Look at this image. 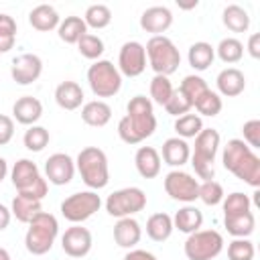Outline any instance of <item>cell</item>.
<instances>
[{
  "mask_svg": "<svg viewBox=\"0 0 260 260\" xmlns=\"http://www.w3.org/2000/svg\"><path fill=\"white\" fill-rule=\"evenodd\" d=\"M223 197H225V193H223V187H221V183H217V181H203V183H199V197L197 199H201L205 205H219L221 201H223Z\"/></svg>",
  "mask_w": 260,
  "mask_h": 260,
  "instance_id": "7bdbcfd3",
  "label": "cell"
},
{
  "mask_svg": "<svg viewBox=\"0 0 260 260\" xmlns=\"http://www.w3.org/2000/svg\"><path fill=\"white\" fill-rule=\"evenodd\" d=\"M160 154H162V160L169 167H183L185 162H189L191 146L187 144V140H183L179 136H173V138H167L162 142Z\"/></svg>",
  "mask_w": 260,
  "mask_h": 260,
  "instance_id": "603a6c76",
  "label": "cell"
},
{
  "mask_svg": "<svg viewBox=\"0 0 260 260\" xmlns=\"http://www.w3.org/2000/svg\"><path fill=\"white\" fill-rule=\"evenodd\" d=\"M85 32H87V26H85V22H83L81 16H65V18L59 22V26H57L59 39H61L63 43H67V45H77L79 39H81Z\"/></svg>",
  "mask_w": 260,
  "mask_h": 260,
  "instance_id": "4dcf8cb0",
  "label": "cell"
},
{
  "mask_svg": "<svg viewBox=\"0 0 260 260\" xmlns=\"http://www.w3.org/2000/svg\"><path fill=\"white\" fill-rule=\"evenodd\" d=\"M39 179H41V171H39L37 162H32L30 158H18L12 167V171H10V181L16 189V193L26 191Z\"/></svg>",
  "mask_w": 260,
  "mask_h": 260,
  "instance_id": "e0dca14e",
  "label": "cell"
},
{
  "mask_svg": "<svg viewBox=\"0 0 260 260\" xmlns=\"http://www.w3.org/2000/svg\"><path fill=\"white\" fill-rule=\"evenodd\" d=\"M215 55H217L223 63L234 65V63H238V61L244 57V45H242V41L236 39V37H225V39H221L219 45L215 47Z\"/></svg>",
  "mask_w": 260,
  "mask_h": 260,
  "instance_id": "d6a6232c",
  "label": "cell"
},
{
  "mask_svg": "<svg viewBox=\"0 0 260 260\" xmlns=\"http://www.w3.org/2000/svg\"><path fill=\"white\" fill-rule=\"evenodd\" d=\"M57 236H59L57 217L53 213L41 211L28 221V230L24 234V248L32 256H43L53 248Z\"/></svg>",
  "mask_w": 260,
  "mask_h": 260,
  "instance_id": "277c9868",
  "label": "cell"
},
{
  "mask_svg": "<svg viewBox=\"0 0 260 260\" xmlns=\"http://www.w3.org/2000/svg\"><path fill=\"white\" fill-rule=\"evenodd\" d=\"M146 207V193L140 187H124L108 195L106 211L112 217H132Z\"/></svg>",
  "mask_w": 260,
  "mask_h": 260,
  "instance_id": "30bf717a",
  "label": "cell"
},
{
  "mask_svg": "<svg viewBox=\"0 0 260 260\" xmlns=\"http://www.w3.org/2000/svg\"><path fill=\"white\" fill-rule=\"evenodd\" d=\"M142 238V228L134 217H120L114 225V242L120 248L132 250Z\"/></svg>",
  "mask_w": 260,
  "mask_h": 260,
  "instance_id": "ffe728a7",
  "label": "cell"
},
{
  "mask_svg": "<svg viewBox=\"0 0 260 260\" xmlns=\"http://www.w3.org/2000/svg\"><path fill=\"white\" fill-rule=\"evenodd\" d=\"M173 24V12L167 6H150L140 14V28L152 32V37L162 35Z\"/></svg>",
  "mask_w": 260,
  "mask_h": 260,
  "instance_id": "2e32d148",
  "label": "cell"
},
{
  "mask_svg": "<svg viewBox=\"0 0 260 260\" xmlns=\"http://www.w3.org/2000/svg\"><path fill=\"white\" fill-rule=\"evenodd\" d=\"M14 136V120L6 114H0V146H6Z\"/></svg>",
  "mask_w": 260,
  "mask_h": 260,
  "instance_id": "7dc6e473",
  "label": "cell"
},
{
  "mask_svg": "<svg viewBox=\"0 0 260 260\" xmlns=\"http://www.w3.org/2000/svg\"><path fill=\"white\" fill-rule=\"evenodd\" d=\"M118 71L126 77H138L146 69V51L138 41H126L118 53Z\"/></svg>",
  "mask_w": 260,
  "mask_h": 260,
  "instance_id": "7c38bea8",
  "label": "cell"
},
{
  "mask_svg": "<svg viewBox=\"0 0 260 260\" xmlns=\"http://www.w3.org/2000/svg\"><path fill=\"white\" fill-rule=\"evenodd\" d=\"M201 116H207V118H213V116H217L219 112H221V108H223V102H221V95L217 93V91H211V89H207L197 102H195V106H193Z\"/></svg>",
  "mask_w": 260,
  "mask_h": 260,
  "instance_id": "ab89813d",
  "label": "cell"
},
{
  "mask_svg": "<svg viewBox=\"0 0 260 260\" xmlns=\"http://www.w3.org/2000/svg\"><path fill=\"white\" fill-rule=\"evenodd\" d=\"M173 91H175V87H173V83H171L169 77H165V75H154V77L150 79V98H152L154 104H158V106L165 108V104L169 102V98H171Z\"/></svg>",
  "mask_w": 260,
  "mask_h": 260,
  "instance_id": "60d3db41",
  "label": "cell"
},
{
  "mask_svg": "<svg viewBox=\"0 0 260 260\" xmlns=\"http://www.w3.org/2000/svg\"><path fill=\"white\" fill-rule=\"evenodd\" d=\"M59 22H61V16H59V12L51 4H39V6H35L28 12V24L35 30L49 32V30L57 28Z\"/></svg>",
  "mask_w": 260,
  "mask_h": 260,
  "instance_id": "cb8c5ba5",
  "label": "cell"
},
{
  "mask_svg": "<svg viewBox=\"0 0 260 260\" xmlns=\"http://www.w3.org/2000/svg\"><path fill=\"white\" fill-rule=\"evenodd\" d=\"M162 185H165V191L171 199L181 201L185 205L197 201V197H199V181L185 171L175 169V171L167 173Z\"/></svg>",
  "mask_w": 260,
  "mask_h": 260,
  "instance_id": "8fae6325",
  "label": "cell"
},
{
  "mask_svg": "<svg viewBox=\"0 0 260 260\" xmlns=\"http://www.w3.org/2000/svg\"><path fill=\"white\" fill-rule=\"evenodd\" d=\"M246 49H248V53H250L252 59H258V57H260V35H258V32H252V35L248 37Z\"/></svg>",
  "mask_w": 260,
  "mask_h": 260,
  "instance_id": "681fc988",
  "label": "cell"
},
{
  "mask_svg": "<svg viewBox=\"0 0 260 260\" xmlns=\"http://www.w3.org/2000/svg\"><path fill=\"white\" fill-rule=\"evenodd\" d=\"M49 140H51V134H49V130L45 128V126H28V130L24 132V136H22V142H24V146H26V150H30V152H41V150H45V146L49 144Z\"/></svg>",
  "mask_w": 260,
  "mask_h": 260,
  "instance_id": "8d00e7d4",
  "label": "cell"
},
{
  "mask_svg": "<svg viewBox=\"0 0 260 260\" xmlns=\"http://www.w3.org/2000/svg\"><path fill=\"white\" fill-rule=\"evenodd\" d=\"M124 260H158V258H156L152 252H148V250L132 248V250H128V252H126Z\"/></svg>",
  "mask_w": 260,
  "mask_h": 260,
  "instance_id": "c3c4849f",
  "label": "cell"
},
{
  "mask_svg": "<svg viewBox=\"0 0 260 260\" xmlns=\"http://www.w3.org/2000/svg\"><path fill=\"white\" fill-rule=\"evenodd\" d=\"M156 130L152 102L146 95H134L126 106V116L118 122V136L126 144H140Z\"/></svg>",
  "mask_w": 260,
  "mask_h": 260,
  "instance_id": "6da1fadb",
  "label": "cell"
},
{
  "mask_svg": "<svg viewBox=\"0 0 260 260\" xmlns=\"http://www.w3.org/2000/svg\"><path fill=\"white\" fill-rule=\"evenodd\" d=\"M75 175V160L65 152H55L45 160V177L51 185L63 187L73 181Z\"/></svg>",
  "mask_w": 260,
  "mask_h": 260,
  "instance_id": "9a60e30c",
  "label": "cell"
},
{
  "mask_svg": "<svg viewBox=\"0 0 260 260\" xmlns=\"http://www.w3.org/2000/svg\"><path fill=\"white\" fill-rule=\"evenodd\" d=\"M160 154L154 146H140L134 154V167L142 179H154L160 173Z\"/></svg>",
  "mask_w": 260,
  "mask_h": 260,
  "instance_id": "44dd1931",
  "label": "cell"
},
{
  "mask_svg": "<svg viewBox=\"0 0 260 260\" xmlns=\"http://www.w3.org/2000/svg\"><path fill=\"white\" fill-rule=\"evenodd\" d=\"M219 142L221 136L215 128H203L197 136H195V146L191 152V165L195 169V175L203 181H211L215 177V154L219 150Z\"/></svg>",
  "mask_w": 260,
  "mask_h": 260,
  "instance_id": "5b68a950",
  "label": "cell"
},
{
  "mask_svg": "<svg viewBox=\"0 0 260 260\" xmlns=\"http://www.w3.org/2000/svg\"><path fill=\"white\" fill-rule=\"evenodd\" d=\"M55 102L61 110H77L83 104V89L77 81H61L55 87Z\"/></svg>",
  "mask_w": 260,
  "mask_h": 260,
  "instance_id": "7402d4cb",
  "label": "cell"
},
{
  "mask_svg": "<svg viewBox=\"0 0 260 260\" xmlns=\"http://www.w3.org/2000/svg\"><path fill=\"white\" fill-rule=\"evenodd\" d=\"M187 260H213L223 250V236L217 230H197L185 240Z\"/></svg>",
  "mask_w": 260,
  "mask_h": 260,
  "instance_id": "ba28073f",
  "label": "cell"
},
{
  "mask_svg": "<svg viewBox=\"0 0 260 260\" xmlns=\"http://www.w3.org/2000/svg\"><path fill=\"white\" fill-rule=\"evenodd\" d=\"M179 89H181L183 95L191 102V106H195V102L209 89V85H207V81H205L201 75H187V77H183Z\"/></svg>",
  "mask_w": 260,
  "mask_h": 260,
  "instance_id": "74e56055",
  "label": "cell"
},
{
  "mask_svg": "<svg viewBox=\"0 0 260 260\" xmlns=\"http://www.w3.org/2000/svg\"><path fill=\"white\" fill-rule=\"evenodd\" d=\"M43 73V59L35 53H22L16 59H12L10 75L18 85H30L35 83Z\"/></svg>",
  "mask_w": 260,
  "mask_h": 260,
  "instance_id": "5bb4252c",
  "label": "cell"
},
{
  "mask_svg": "<svg viewBox=\"0 0 260 260\" xmlns=\"http://www.w3.org/2000/svg\"><path fill=\"white\" fill-rule=\"evenodd\" d=\"M6 175H8V162L0 156V183L6 179Z\"/></svg>",
  "mask_w": 260,
  "mask_h": 260,
  "instance_id": "816d5d0a",
  "label": "cell"
},
{
  "mask_svg": "<svg viewBox=\"0 0 260 260\" xmlns=\"http://www.w3.org/2000/svg\"><path fill=\"white\" fill-rule=\"evenodd\" d=\"M221 22L232 32H246L250 28V14L240 4H228L221 12Z\"/></svg>",
  "mask_w": 260,
  "mask_h": 260,
  "instance_id": "f1b7e54d",
  "label": "cell"
},
{
  "mask_svg": "<svg viewBox=\"0 0 260 260\" xmlns=\"http://www.w3.org/2000/svg\"><path fill=\"white\" fill-rule=\"evenodd\" d=\"M221 207H223V215H234V213L250 211L252 201H250V197H248L246 193H242V191H234V193H230V195L223 197Z\"/></svg>",
  "mask_w": 260,
  "mask_h": 260,
  "instance_id": "b9f144b4",
  "label": "cell"
},
{
  "mask_svg": "<svg viewBox=\"0 0 260 260\" xmlns=\"http://www.w3.org/2000/svg\"><path fill=\"white\" fill-rule=\"evenodd\" d=\"M221 162L225 171H230L234 177H238L246 185L254 189L260 187V158L242 138L228 140L221 152Z\"/></svg>",
  "mask_w": 260,
  "mask_h": 260,
  "instance_id": "7a4b0ae2",
  "label": "cell"
},
{
  "mask_svg": "<svg viewBox=\"0 0 260 260\" xmlns=\"http://www.w3.org/2000/svg\"><path fill=\"white\" fill-rule=\"evenodd\" d=\"M215 59V47H211L205 41H197L189 47L187 53V61L195 71H205Z\"/></svg>",
  "mask_w": 260,
  "mask_h": 260,
  "instance_id": "f546056e",
  "label": "cell"
},
{
  "mask_svg": "<svg viewBox=\"0 0 260 260\" xmlns=\"http://www.w3.org/2000/svg\"><path fill=\"white\" fill-rule=\"evenodd\" d=\"M12 116L18 124H24V126H35L41 116H43V104L39 98H32V95H22L14 102L12 106Z\"/></svg>",
  "mask_w": 260,
  "mask_h": 260,
  "instance_id": "d6986e66",
  "label": "cell"
},
{
  "mask_svg": "<svg viewBox=\"0 0 260 260\" xmlns=\"http://www.w3.org/2000/svg\"><path fill=\"white\" fill-rule=\"evenodd\" d=\"M215 85H217V93L223 98H236L246 89V77L240 69L236 67H225L217 73L215 77Z\"/></svg>",
  "mask_w": 260,
  "mask_h": 260,
  "instance_id": "ac0fdd59",
  "label": "cell"
},
{
  "mask_svg": "<svg viewBox=\"0 0 260 260\" xmlns=\"http://www.w3.org/2000/svg\"><path fill=\"white\" fill-rule=\"evenodd\" d=\"M175 132L179 138L187 140V138H195L205 126H203V120L199 114H185V116H179L175 120Z\"/></svg>",
  "mask_w": 260,
  "mask_h": 260,
  "instance_id": "e575fe53",
  "label": "cell"
},
{
  "mask_svg": "<svg viewBox=\"0 0 260 260\" xmlns=\"http://www.w3.org/2000/svg\"><path fill=\"white\" fill-rule=\"evenodd\" d=\"M81 18H83L87 28L102 30L112 22V10L106 4H91V6H87V10H85V14Z\"/></svg>",
  "mask_w": 260,
  "mask_h": 260,
  "instance_id": "836d02e7",
  "label": "cell"
},
{
  "mask_svg": "<svg viewBox=\"0 0 260 260\" xmlns=\"http://www.w3.org/2000/svg\"><path fill=\"white\" fill-rule=\"evenodd\" d=\"M75 171L81 175V181L91 189H104L110 183V169H108V156L98 146H85L79 150L75 158Z\"/></svg>",
  "mask_w": 260,
  "mask_h": 260,
  "instance_id": "3957f363",
  "label": "cell"
},
{
  "mask_svg": "<svg viewBox=\"0 0 260 260\" xmlns=\"http://www.w3.org/2000/svg\"><path fill=\"white\" fill-rule=\"evenodd\" d=\"M173 217L165 211H158V213H152L148 219H146V236L152 240V242H165L171 238L173 234Z\"/></svg>",
  "mask_w": 260,
  "mask_h": 260,
  "instance_id": "83f0119b",
  "label": "cell"
},
{
  "mask_svg": "<svg viewBox=\"0 0 260 260\" xmlns=\"http://www.w3.org/2000/svg\"><path fill=\"white\" fill-rule=\"evenodd\" d=\"M242 134H244V142L254 150L260 148V120H248L242 126Z\"/></svg>",
  "mask_w": 260,
  "mask_h": 260,
  "instance_id": "bcb514c9",
  "label": "cell"
},
{
  "mask_svg": "<svg viewBox=\"0 0 260 260\" xmlns=\"http://www.w3.org/2000/svg\"><path fill=\"white\" fill-rule=\"evenodd\" d=\"M191 102L183 95V91L181 89H175L173 93H171V98H169V102L165 104V110H167V114H171V116H185V114H189L191 112Z\"/></svg>",
  "mask_w": 260,
  "mask_h": 260,
  "instance_id": "f6af8a7d",
  "label": "cell"
},
{
  "mask_svg": "<svg viewBox=\"0 0 260 260\" xmlns=\"http://www.w3.org/2000/svg\"><path fill=\"white\" fill-rule=\"evenodd\" d=\"M254 244L248 238H234L228 244V260H254Z\"/></svg>",
  "mask_w": 260,
  "mask_h": 260,
  "instance_id": "ee69618b",
  "label": "cell"
},
{
  "mask_svg": "<svg viewBox=\"0 0 260 260\" xmlns=\"http://www.w3.org/2000/svg\"><path fill=\"white\" fill-rule=\"evenodd\" d=\"M16 20L6 14V12H0V55L2 53H8L14 43H16Z\"/></svg>",
  "mask_w": 260,
  "mask_h": 260,
  "instance_id": "f35d334b",
  "label": "cell"
},
{
  "mask_svg": "<svg viewBox=\"0 0 260 260\" xmlns=\"http://www.w3.org/2000/svg\"><path fill=\"white\" fill-rule=\"evenodd\" d=\"M201 225H203V213H201V209H197L191 203L183 205L173 215V228L183 232V234H187V236L197 232V230H201Z\"/></svg>",
  "mask_w": 260,
  "mask_h": 260,
  "instance_id": "484cf974",
  "label": "cell"
},
{
  "mask_svg": "<svg viewBox=\"0 0 260 260\" xmlns=\"http://www.w3.org/2000/svg\"><path fill=\"white\" fill-rule=\"evenodd\" d=\"M91 246H93L91 232L87 228H83L81 223H73L61 236V248H63V252L69 258H83V256H87Z\"/></svg>",
  "mask_w": 260,
  "mask_h": 260,
  "instance_id": "4fadbf2b",
  "label": "cell"
},
{
  "mask_svg": "<svg viewBox=\"0 0 260 260\" xmlns=\"http://www.w3.org/2000/svg\"><path fill=\"white\" fill-rule=\"evenodd\" d=\"M144 51H146V59H148V65L152 67L154 75L169 77L181 65V53H179L177 45L165 35L150 37L148 43L144 45Z\"/></svg>",
  "mask_w": 260,
  "mask_h": 260,
  "instance_id": "8992f818",
  "label": "cell"
},
{
  "mask_svg": "<svg viewBox=\"0 0 260 260\" xmlns=\"http://www.w3.org/2000/svg\"><path fill=\"white\" fill-rule=\"evenodd\" d=\"M104 49H106L104 41H102L98 35H91V32H85V35L79 39V43H77L79 55L85 57V59H89V61H98V59L104 55Z\"/></svg>",
  "mask_w": 260,
  "mask_h": 260,
  "instance_id": "d590c367",
  "label": "cell"
},
{
  "mask_svg": "<svg viewBox=\"0 0 260 260\" xmlns=\"http://www.w3.org/2000/svg\"><path fill=\"white\" fill-rule=\"evenodd\" d=\"M10 219H12L10 207H6L4 203H0V232H4L10 225Z\"/></svg>",
  "mask_w": 260,
  "mask_h": 260,
  "instance_id": "f907efd6",
  "label": "cell"
},
{
  "mask_svg": "<svg viewBox=\"0 0 260 260\" xmlns=\"http://www.w3.org/2000/svg\"><path fill=\"white\" fill-rule=\"evenodd\" d=\"M0 260H12V258H10V254H8V250L0 248Z\"/></svg>",
  "mask_w": 260,
  "mask_h": 260,
  "instance_id": "f5cc1de1",
  "label": "cell"
},
{
  "mask_svg": "<svg viewBox=\"0 0 260 260\" xmlns=\"http://www.w3.org/2000/svg\"><path fill=\"white\" fill-rule=\"evenodd\" d=\"M87 83L95 98H114L122 89V73L108 59H98L87 69Z\"/></svg>",
  "mask_w": 260,
  "mask_h": 260,
  "instance_id": "52a82bcc",
  "label": "cell"
},
{
  "mask_svg": "<svg viewBox=\"0 0 260 260\" xmlns=\"http://www.w3.org/2000/svg\"><path fill=\"white\" fill-rule=\"evenodd\" d=\"M102 207V199L95 191H77L71 193L69 197H65L61 201V215L71 221V223H83L85 219H89L95 211H100Z\"/></svg>",
  "mask_w": 260,
  "mask_h": 260,
  "instance_id": "9c48e42d",
  "label": "cell"
},
{
  "mask_svg": "<svg viewBox=\"0 0 260 260\" xmlns=\"http://www.w3.org/2000/svg\"><path fill=\"white\" fill-rule=\"evenodd\" d=\"M81 120L87 126L104 128L112 120V108L104 100H91V102L83 104V108H81Z\"/></svg>",
  "mask_w": 260,
  "mask_h": 260,
  "instance_id": "d4e9b609",
  "label": "cell"
},
{
  "mask_svg": "<svg viewBox=\"0 0 260 260\" xmlns=\"http://www.w3.org/2000/svg\"><path fill=\"white\" fill-rule=\"evenodd\" d=\"M223 225L230 236L234 238H248L256 230V217L250 211L244 213H234V215H223Z\"/></svg>",
  "mask_w": 260,
  "mask_h": 260,
  "instance_id": "4316f807",
  "label": "cell"
},
{
  "mask_svg": "<svg viewBox=\"0 0 260 260\" xmlns=\"http://www.w3.org/2000/svg\"><path fill=\"white\" fill-rule=\"evenodd\" d=\"M43 211V205H41V201H37V199H30V197H24V195H18L16 193V197L12 199V203H10V213L18 219V221H22V223H28L37 213H41Z\"/></svg>",
  "mask_w": 260,
  "mask_h": 260,
  "instance_id": "1f68e13d",
  "label": "cell"
}]
</instances>
